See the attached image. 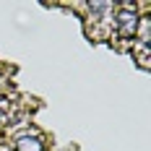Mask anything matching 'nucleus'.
<instances>
[{"label":"nucleus","mask_w":151,"mask_h":151,"mask_svg":"<svg viewBox=\"0 0 151 151\" xmlns=\"http://www.w3.org/2000/svg\"><path fill=\"white\" fill-rule=\"evenodd\" d=\"M3 122H5V115H3V109H0V125H3Z\"/></svg>","instance_id":"3"},{"label":"nucleus","mask_w":151,"mask_h":151,"mask_svg":"<svg viewBox=\"0 0 151 151\" xmlns=\"http://www.w3.org/2000/svg\"><path fill=\"white\" fill-rule=\"evenodd\" d=\"M16 149L18 151H42L45 146H42V141L34 136H21L18 141H16Z\"/></svg>","instance_id":"2"},{"label":"nucleus","mask_w":151,"mask_h":151,"mask_svg":"<svg viewBox=\"0 0 151 151\" xmlns=\"http://www.w3.org/2000/svg\"><path fill=\"white\" fill-rule=\"evenodd\" d=\"M138 29V18L133 11H120L117 13V34L120 37H133Z\"/></svg>","instance_id":"1"}]
</instances>
